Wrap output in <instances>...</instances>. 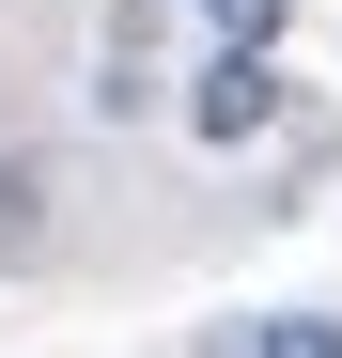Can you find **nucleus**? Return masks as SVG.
Wrapping results in <instances>:
<instances>
[{
	"mask_svg": "<svg viewBox=\"0 0 342 358\" xmlns=\"http://www.w3.org/2000/svg\"><path fill=\"white\" fill-rule=\"evenodd\" d=\"M31 250H47V171L0 156V265H31Z\"/></svg>",
	"mask_w": 342,
	"mask_h": 358,
	"instance_id": "nucleus-2",
	"label": "nucleus"
},
{
	"mask_svg": "<svg viewBox=\"0 0 342 358\" xmlns=\"http://www.w3.org/2000/svg\"><path fill=\"white\" fill-rule=\"evenodd\" d=\"M280 125V47H218V63L187 78V141H218V156H249Z\"/></svg>",
	"mask_w": 342,
	"mask_h": 358,
	"instance_id": "nucleus-1",
	"label": "nucleus"
},
{
	"mask_svg": "<svg viewBox=\"0 0 342 358\" xmlns=\"http://www.w3.org/2000/svg\"><path fill=\"white\" fill-rule=\"evenodd\" d=\"M187 16H218V47H280V31H296V0H187Z\"/></svg>",
	"mask_w": 342,
	"mask_h": 358,
	"instance_id": "nucleus-4",
	"label": "nucleus"
},
{
	"mask_svg": "<svg viewBox=\"0 0 342 358\" xmlns=\"http://www.w3.org/2000/svg\"><path fill=\"white\" fill-rule=\"evenodd\" d=\"M234 358H342V312H265Z\"/></svg>",
	"mask_w": 342,
	"mask_h": 358,
	"instance_id": "nucleus-3",
	"label": "nucleus"
}]
</instances>
